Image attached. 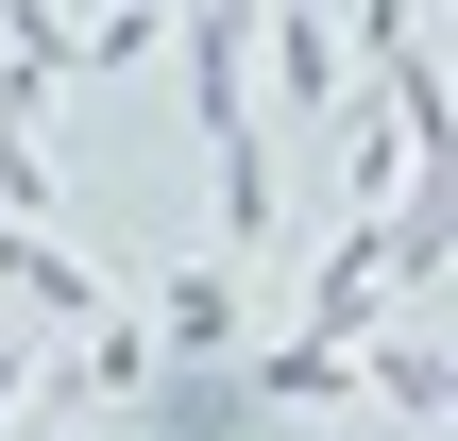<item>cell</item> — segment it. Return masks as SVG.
<instances>
[{"mask_svg": "<svg viewBox=\"0 0 458 441\" xmlns=\"http://www.w3.org/2000/svg\"><path fill=\"white\" fill-rule=\"evenodd\" d=\"M170 357H238V272H170Z\"/></svg>", "mask_w": 458, "mask_h": 441, "instance_id": "1", "label": "cell"}, {"mask_svg": "<svg viewBox=\"0 0 458 441\" xmlns=\"http://www.w3.org/2000/svg\"><path fill=\"white\" fill-rule=\"evenodd\" d=\"M0 289H17V306H102L85 255H51V238H0Z\"/></svg>", "mask_w": 458, "mask_h": 441, "instance_id": "2", "label": "cell"}, {"mask_svg": "<svg viewBox=\"0 0 458 441\" xmlns=\"http://www.w3.org/2000/svg\"><path fill=\"white\" fill-rule=\"evenodd\" d=\"M0 391H17V374H0Z\"/></svg>", "mask_w": 458, "mask_h": 441, "instance_id": "3", "label": "cell"}, {"mask_svg": "<svg viewBox=\"0 0 458 441\" xmlns=\"http://www.w3.org/2000/svg\"><path fill=\"white\" fill-rule=\"evenodd\" d=\"M442 408H458V391H442Z\"/></svg>", "mask_w": 458, "mask_h": 441, "instance_id": "4", "label": "cell"}]
</instances>
